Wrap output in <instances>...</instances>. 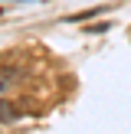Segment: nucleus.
I'll return each mask as SVG.
<instances>
[{
    "label": "nucleus",
    "instance_id": "7ed1b4c3",
    "mask_svg": "<svg viewBox=\"0 0 131 134\" xmlns=\"http://www.w3.org/2000/svg\"><path fill=\"white\" fill-rule=\"evenodd\" d=\"M7 88H10V85H7V82H3V79H0V95H3V92H7Z\"/></svg>",
    "mask_w": 131,
    "mask_h": 134
},
{
    "label": "nucleus",
    "instance_id": "f03ea898",
    "mask_svg": "<svg viewBox=\"0 0 131 134\" xmlns=\"http://www.w3.org/2000/svg\"><path fill=\"white\" fill-rule=\"evenodd\" d=\"M105 30H108V23H98V26H89L85 33H105Z\"/></svg>",
    "mask_w": 131,
    "mask_h": 134
},
{
    "label": "nucleus",
    "instance_id": "f257e3e1",
    "mask_svg": "<svg viewBox=\"0 0 131 134\" xmlns=\"http://www.w3.org/2000/svg\"><path fill=\"white\" fill-rule=\"evenodd\" d=\"M17 118H20V111L13 108V105L7 102V98H0V124H13Z\"/></svg>",
    "mask_w": 131,
    "mask_h": 134
}]
</instances>
